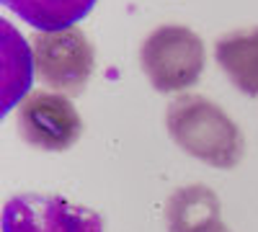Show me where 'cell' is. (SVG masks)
Listing matches in <instances>:
<instances>
[{"label": "cell", "mask_w": 258, "mask_h": 232, "mask_svg": "<svg viewBox=\"0 0 258 232\" xmlns=\"http://www.w3.org/2000/svg\"><path fill=\"white\" fill-rule=\"evenodd\" d=\"M165 129L178 150L217 171H232L245 155V137L235 119L220 103L197 93H183L168 103Z\"/></svg>", "instance_id": "cell-1"}, {"label": "cell", "mask_w": 258, "mask_h": 232, "mask_svg": "<svg viewBox=\"0 0 258 232\" xmlns=\"http://www.w3.org/2000/svg\"><path fill=\"white\" fill-rule=\"evenodd\" d=\"M204 41L181 24L153 29L140 47V67L158 93H178L197 83L204 72Z\"/></svg>", "instance_id": "cell-2"}, {"label": "cell", "mask_w": 258, "mask_h": 232, "mask_svg": "<svg viewBox=\"0 0 258 232\" xmlns=\"http://www.w3.org/2000/svg\"><path fill=\"white\" fill-rule=\"evenodd\" d=\"M31 57L36 78L64 96H80L96 67L93 41L78 26L36 31L31 36Z\"/></svg>", "instance_id": "cell-3"}, {"label": "cell", "mask_w": 258, "mask_h": 232, "mask_svg": "<svg viewBox=\"0 0 258 232\" xmlns=\"http://www.w3.org/2000/svg\"><path fill=\"white\" fill-rule=\"evenodd\" d=\"M16 129L26 144L44 152H64L80 139L83 119L70 96L31 91L16 109Z\"/></svg>", "instance_id": "cell-4"}, {"label": "cell", "mask_w": 258, "mask_h": 232, "mask_svg": "<svg viewBox=\"0 0 258 232\" xmlns=\"http://www.w3.org/2000/svg\"><path fill=\"white\" fill-rule=\"evenodd\" d=\"M0 232H103V219L57 194H18L3 206Z\"/></svg>", "instance_id": "cell-5"}, {"label": "cell", "mask_w": 258, "mask_h": 232, "mask_svg": "<svg viewBox=\"0 0 258 232\" xmlns=\"http://www.w3.org/2000/svg\"><path fill=\"white\" fill-rule=\"evenodd\" d=\"M163 217L168 232H207L222 222V204L207 183H188L165 199Z\"/></svg>", "instance_id": "cell-6"}, {"label": "cell", "mask_w": 258, "mask_h": 232, "mask_svg": "<svg viewBox=\"0 0 258 232\" xmlns=\"http://www.w3.org/2000/svg\"><path fill=\"white\" fill-rule=\"evenodd\" d=\"M214 59L240 93L258 98V26L222 34L214 44Z\"/></svg>", "instance_id": "cell-7"}, {"label": "cell", "mask_w": 258, "mask_h": 232, "mask_svg": "<svg viewBox=\"0 0 258 232\" xmlns=\"http://www.w3.org/2000/svg\"><path fill=\"white\" fill-rule=\"evenodd\" d=\"M3 6L36 31H59L88 16L96 0H3Z\"/></svg>", "instance_id": "cell-8"}, {"label": "cell", "mask_w": 258, "mask_h": 232, "mask_svg": "<svg viewBox=\"0 0 258 232\" xmlns=\"http://www.w3.org/2000/svg\"><path fill=\"white\" fill-rule=\"evenodd\" d=\"M3 26V111L13 109L16 101L24 96V91L31 83V67H34V57H29L24 39L16 34V29L8 21H0Z\"/></svg>", "instance_id": "cell-9"}, {"label": "cell", "mask_w": 258, "mask_h": 232, "mask_svg": "<svg viewBox=\"0 0 258 232\" xmlns=\"http://www.w3.org/2000/svg\"><path fill=\"white\" fill-rule=\"evenodd\" d=\"M207 232H230V227H227L225 222H217V224H214V227H209Z\"/></svg>", "instance_id": "cell-10"}]
</instances>
